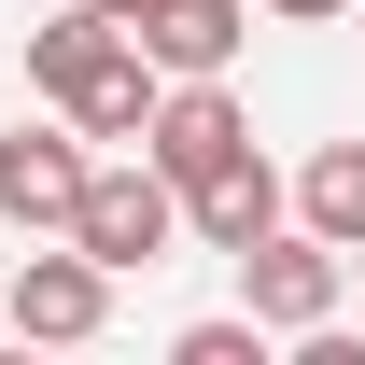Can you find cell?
Returning a JSON list of instances; mask_svg holds the SVG:
<instances>
[{
    "label": "cell",
    "mask_w": 365,
    "mask_h": 365,
    "mask_svg": "<svg viewBox=\"0 0 365 365\" xmlns=\"http://www.w3.org/2000/svg\"><path fill=\"white\" fill-rule=\"evenodd\" d=\"M351 281H365V239H351Z\"/></svg>",
    "instance_id": "15"
},
{
    "label": "cell",
    "mask_w": 365,
    "mask_h": 365,
    "mask_svg": "<svg viewBox=\"0 0 365 365\" xmlns=\"http://www.w3.org/2000/svg\"><path fill=\"white\" fill-rule=\"evenodd\" d=\"M71 239H85L113 281L155 267V253H182V182L155 169V155H98V169H85V211H71Z\"/></svg>",
    "instance_id": "1"
},
{
    "label": "cell",
    "mask_w": 365,
    "mask_h": 365,
    "mask_svg": "<svg viewBox=\"0 0 365 365\" xmlns=\"http://www.w3.org/2000/svg\"><path fill=\"white\" fill-rule=\"evenodd\" d=\"M85 14H113V29H140V14H155V0H85Z\"/></svg>",
    "instance_id": "13"
},
{
    "label": "cell",
    "mask_w": 365,
    "mask_h": 365,
    "mask_svg": "<svg viewBox=\"0 0 365 365\" xmlns=\"http://www.w3.org/2000/svg\"><path fill=\"white\" fill-rule=\"evenodd\" d=\"M140 155L169 182H211L225 155H253V113L225 98V71H182V85H155V127H140Z\"/></svg>",
    "instance_id": "4"
},
{
    "label": "cell",
    "mask_w": 365,
    "mask_h": 365,
    "mask_svg": "<svg viewBox=\"0 0 365 365\" xmlns=\"http://www.w3.org/2000/svg\"><path fill=\"white\" fill-rule=\"evenodd\" d=\"M85 127L71 113H29V127L0 140V225H29V239H71V211H85Z\"/></svg>",
    "instance_id": "3"
},
{
    "label": "cell",
    "mask_w": 365,
    "mask_h": 365,
    "mask_svg": "<svg viewBox=\"0 0 365 365\" xmlns=\"http://www.w3.org/2000/svg\"><path fill=\"white\" fill-rule=\"evenodd\" d=\"M267 225H295V182H281L267 155H225L211 182H182V239H197V253H253Z\"/></svg>",
    "instance_id": "6"
},
{
    "label": "cell",
    "mask_w": 365,
    "mask_h": 365,
    "mask_svg": "<svg viewBox=\"0 0 365 365\" xmlns=\"http://www.w3.org/2000/svg\"><path fill=\"white\" fill-rule=\"evenodd\" d=\"M351 14H365V0H351Z\"/></svg>",
    "instance_id": "16"
},
{
    "label": "cell",
    "mask_w": 365,
    "mask_h": 365,
    "mask_svg": "<svg viewBox=\"0 0 365 365\" xmlns=\"http://www.w3.org/2000/svg\"><path fill=\"white\" fill-rule=\"evenodd\" d=\"M14 295V337H43V351H85L98 323H113V267H98L85 239H56V253H29V267L0 281Z\"/></svg>",
    "instance_id": "5"
},
{
    "label": "cell",
    "mask_w": 365,
    "mask_h": 365,
    "mask_svg": "<svg viewBox=\"0 0 365 365\" xmlns=\"http://www.w3.org/2000/svg\"><path fill=\"white\" fill-rule=\"evenodd\" d=\"M113 43H127L113 14H85V0H56L43 29H29V85H43V98H71V85H85V71H98Z\"/></svg>",
    "instance_id": "10"
},
{
    "label": "cell",
    "mask_w": 365,
    "mask_h": 365,
    "mask_svg": "<svg viewBox=\"0 0 365 365\" xmlns=\"http://www.w3.org/2000/svg\"><path fill=\"white\" fill-rule=\"evenodd\" d=\"M253 14H281V29H323V14H351V0H253Z\"/></svg>",
    "instance_id": "12"
},
{
    "label": "cell",
    "mask_w": 365,
    "mask_h": 365,
    "mask_svg": "<svg viewBox=\"0 0 365 365\" xmlns=\"http://www.w3.org/2000/svg\"><path fill=\"white\" fill-rule=\"evenodd\" d=\"M295 225H309V239H337V253L365 239V140H323L309 169H295Z\"/></svg>",
    "instance_id": "9"
},
{
    "label": "cell",
    "mask_w": 365,
    "mask_h": 365,
    "mask_svg": "<svg viewBox=\"0 0 365 365\" xmlns=\"http://www.w3.org/2000/svg\"><path fill=\"white\" fill-rule=\"evenodd\" d=\"M225 267H239V309L267 323V337H309V323H337V295H351V253L309 239V225H267L253 253H225Z\"/></svg>",
    "instance_id": "2"
},
{
    "label": "cell",
    "mask_w": 365,
    "mask_h": 365,
    "mask_svg": "<svg viewBox=\"0 0 365 365\" xmlns=\"http://www.w3.org/2000/svg\"><path fill=\"white\" fill-rule=\"evenodd\" d=\"M0 337H14V295H0Z\"/></svg>",
    "instance_id": "14"
},
{
    "label": "cell",
    "mask_w": 365,
    "mask_h": 365,
    "mask_svg": "<svg viewBox=\"0 0 365 365\" xmlns=\"http://www.w3.org/2000/svg\"><path fill=\"white\" fill-rule=\"evenodd\" d=\"M127 43L155 56L169 85H182V71H239V43H253V0H155Z\"/></svg>",
    "instance_id": "7"
},
{
    "label": "cell",
    "mask_w": 365,
    "mask_h": 365,
    "mask_svg": "<svg viewBox=\"0 0 365 365\" xmlns=\"http://www.w3.org/2000/svg\"><path fill=\"white\" fill-rule=\"evenodd\" d=\"M56 113H71L85 140H140V127H155V56H140V43H113V56L85 71V85L56 98Z\"/></svg>",
    "instance_id": "8"
},
{
    "label": "cell",
    "mask_w": 365,
    "mask_h": 365,
    "mask_svg": "<svg viewBox=\"0 0 365 365\" xmlns=\"http://www.w3.org/2000/svg\"><path fill=\"white\" fill-rule=\"evenodd\" d=\"M169 351L182 365H267V323H253V309H239V323H182Z\"/></svg>",
    "instance_id": "11"
}]
</instances>
